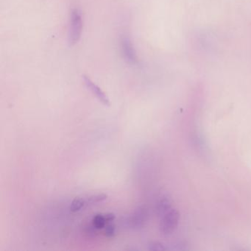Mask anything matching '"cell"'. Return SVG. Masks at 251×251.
I'll list each match as a JSON object with an SVG mask.
<instances>
[{
    "mask_svg": "<svg viewBox=\"0 0 251 251\" xmlns=\"http://www.w3.org/2000/svg\"><path fill=\"white\" fill-rule=\"evenodd\" d=\"M83 82H84L85 85H86L87 89L102 102L103 105H106V106H110L109 99H108L107 95H105V92L98 86L95 84L89 77H86V76H83Z\"/></svg>",
    "mask_w": 251,
    "mask_h": 251,
    "instance_id": "obj_3",
    "label": "cell"
},
{
    "mask_svg": "<svg viewBox=\"0 0 251 251\" xmlns=\"http://www.w3.org/2000/svg\"><path fill=\"white\" fill-rule=\"evenodd\" d=\"M108 199V195L105 194H96V195H92L91 196L86 198V205H95V204L100 203V202H103Z\"/></svg>",
    "mask_w": 251,
    "mask_h": 251,
    "instance_id": "obj_8",
    "label": "cell"
},
{
    "mask_svg": "<svg viewBox=\"0 0 251 251\" xmlns=\"http://www.w3.org/2000/svg\"><path fill=\"white\" fill-rule=\"evenodd\" d=\"M85 206H86V198H75L73 200L71 205H70V211L72 212H77V211H80Z\"/></svg>",
    "mask_w": 251,
    "mask_h": 251,
    "instance_id": "obj_9",
    "label": "cell"
},
{
    "mask_svg": "<svg viewBox=\"0 0 251 251\" xmlns=\"http://www.w3.org/2000/svg\"><path fill=\"white\" fill-rule=\"evenodd\" d=\"M147 214L146 210L144 209L143 208H140L138 209L136 212H135L134 215L133 217V223L135 226H139L140 227L141 226L145 223L147 220Z\"/></svg>",
    "mask_w": 251,
    "mask_h": 251,
    "instance_id": "obj_6",
    "label": "cell"
},
{
    "mask_svg": "<svg viewBox=\"0 0 251 251\" xmlns=\"http://www.w3.org/2000/svg\"><path fill=\"white\" fill-rule=\"evenodd\" d=\"M83 20L80 11L78 9H74L70 15L69 27V42L70 45H75L77 43L81 36Z\"/></svg>",
    "mask_w": 251,
    "mask_h": 251,
    "instance_id": "obj_1",
    "label": "cell"
},
{
    "mask_svg": "<svg viewBox=\"0 0 251 251\" xmlns=\"http://www.w3.org/2000/svg\"><path fill=\"white\" fill-rule=\"evenodd\" d=\"M121 51L123 58L130 64H134L137 61L134 48L127 38H123L121 40Z\"/></svg>",
    "mask_w": 251,
    "mask_h": 251,
    "instance_id": "obj_4",
    "label": "cell"
},
{
    "mask_svg": "<svg viewBox=\"0 0 251 251\" xmlns=\"http://www.w3.org/2000/svg\"><path fill=\"white\" fill-rule=\"evenodd\" d=\"M149 249L151 251H165L167 248L164 246V244L159 242H152L150 243Z\"/></svg>",
    "mask_w": 251,
    "mask_h": 251,
    "instance_id": "obj_11",
    "label": "cell"
},
{
    "mask_svg": "<svg viewBox=\"0 0 251 251\" xmlns=\"http://www.w3.org/2000/svg\"><path fill=\"white\" fill-rule=\"evenodd\" d=\"M116 227L114 224H108L105 226L104 233L107 237H113L115 235Z\"/></svg>",
    "mask_w": 251,
    "mask_h": 251,
    "instance_id": "obj_10",
    "label": "cell"
},
{
    "mask_svg": "<svg viewBox=\"0 0 251 251\" xmlns=\"http://www.w3.org/2000/svg\"><path fill=\"white\" fill-rule=\"evenodd\" d=\"M156 209L158 214L164 215L167 211L171 209V203H170V200L167 198H161L157 203Z\"/></svg>",
    "mask_w": 251,
    "mask_h": 251,
    "instance_id": "obj_7",
    "label": "cell"
},
{
    "mask_svg": "<svg viewBox=\"0 0 251 251\" xmlns=\"http://www.w3.org/2000/svg\"><path fill=\"white\" fill-rule=\"evenodd\" d=\"M115 219V214L113 213H102L96 214L92 218V224L96 228L102 229L105 227L107 223L114 221Z\"/></svg>",
    "mask_w": 251,
    "mask_h": 251,
    "instance_id": "obj_5",
    "label": "cell"
},
{
    "mask_svg": "<svg viewBox=\"0 0 251 251\" xmlns=\"http://www.w3.org/2000/svg\"><path fill=\"white\" fill-rule=\"evenodd\" d=\"M180 220V214L176 209H170L163 215L160 224V230L163 234H172L177 228Z\"/></svg>",
    "mask_w": 251,
    "mask_h": 251,
    "instance_id": "obj_2",
    "label": "cell"
}]
</instances>
